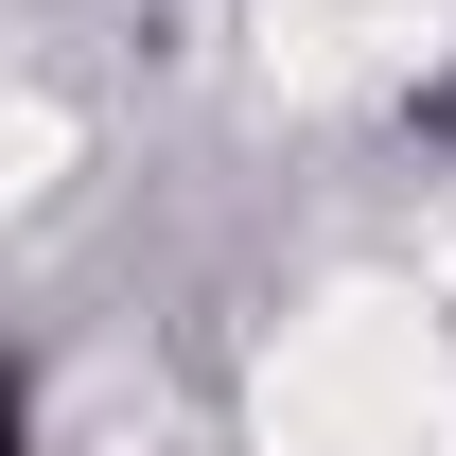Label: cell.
Masks as SVG:
<instances>
[{"label": "cell", "instance_id": "1", "mask_svg": "<svg viewBox=\"0 0 456 456\" xmlns=\"http://www.w3.org/2000/svg\"><path fill=\"white\" fill-rule=\"evenodd\" d=\"M264 456H456L439 298H316L264 351Z\"/></svg>", "mask_w": 456, "mask_h": 456}, {"label": "cell", "instance_id": "2", "mask_svg": "<svg viewBox=\"0 0 456 456\" xmlns=\"http://www.w3.org/2000/svg\"><path fill=\"white\" fill-rule=\"evenodd\" d=\"M456 0H298L281 18V70H387V53H421Z\"/></svg>", "mask_w": 456, "mask_h": 456}, {"label": "cell", "instance_id": "3", "mask_svg": "<svg viewBox=\"0 0 456 456\" xmlns=\"http://www.w3.org/2000/svg\"><path fill=\"white\" fill-rule=\"evenodd\" d=\"M53 175H70V106H36V88H18V106H0V211H36Z\"/></svg>", "mask_w": 456, "mask_h": 456}, {"label": "cell", "instance_id": "4", "mask_svg": "<svg viewBox=\"0 0 456 456\" xmlns=\"http://www.w3.org/2000/svg\"><path fill=\"white\" fill-rule=\"evenodd\" d=\"M421 298H456V193H439V228H421Z\"/></svg>", "mask_w": 456, "mask_h": 456}]
</instances>
